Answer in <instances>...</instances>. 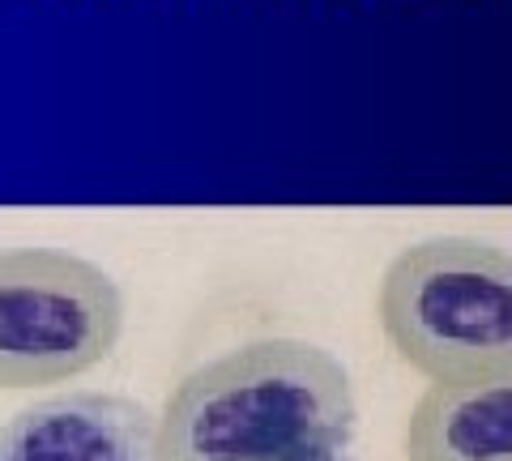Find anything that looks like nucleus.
I'll list each match as a JSON object with an SVG mask.
<instances>
[{
	"label": "nucleus",
	"instance_id": "4",
	"mask_svg": "<svg viewBox=\"0 0 512 461\" xmlns=\"http://www.w3.org/2000/svg\"><path fill=\"white\" fill-rule=\"evenodd\" d=\"M0 461H154V410L103 389L43 397L0 423Z\"/></svg>",
	"mask_w": 512,
	"mask_h": 461
},
{
	"label": "nucleus",
	"instance_id": "5",
	"mask_svg": "<svg viewBox=\"0 0 512 461\" xmlns=\"http://www.w3.org/2000/svg\"><path fill=\"white\" fill-rule=\"evenodd\" d=\"M406 461H512V380L427 385L402 432Z\"/></svg>",
	"mask_w": 512,
	"mask_h": 461
},
{
	"label": "nucleus",
	"instance_id": "6",
	"mask_svg": "<svg viewBox=\"0 0 512 461\" xmlns=\"http://www.w3.org/2000/svg\"><path fill=\"white\" fill-rule=\"evenodd\" d=\"M338 461H359V457H350V453H342V457H338Z\"/></svg>",
	"mask_w": 512,
	"mask_h": 461
},
{
	"label": "nucleus",
	"instance_id": "1",
	"mask_svg": "<svg viewBox=\"0 0 512 461\" xmlns=\"http://www.w3.org/2000/svg\"><path fill=\"white\" fill-rule=\"evenodd\" d=\"M359 427L346 363L308 338L205 359L154 415V461H338Z\"/></svg>",
	"mask_w": 512,
	"mask_h": 461
},
{
	"label": "nucleus",
	"instance_id": "2",
	"mask_svg": "<svg viewBox=\"0 0 512 461\" xmlns=\"http://www.w3.org/2000/svg\"><path fill=\"white\" fill-rule=\"evenodd\" d=\"M376 321L427 385L512 380V252L478 235L402 248L380 274Z\"/></svg>",
	"mask_w": 512,
	"mask_h": 461
},
{
	"label": "nucleus",
	"instance_id": "3",
	"mask_svg": "<svg viewBox=\"0 0 512 461\" xmlns=\"http://www.w3.org/2000/svg\"><path fill=\"white\" fill-rule=\"evenodd\" d=\"M124 291L69 248L0 252V389L86 376L124 338Z\"/></svg>",
	"mask_w": 512,
	"mask_h": 461
}]
</instances>
